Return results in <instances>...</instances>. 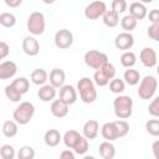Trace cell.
<instances>
[{
	"mask_svg": "<svg viewBox=\"0 0 159 159\" xmlns=\"http://www.w3.org/2000/svg\"><path fill=\"white\" fill-rule=\"evenodd\" d=\"M77 91L80 93V97L82 102L89 104L93 103L97 99V91L94 87V81H92L88 77H83L77 83Z\"/></svg>",
	"mask_w": 159,
	"mask_h": 159,
	"instance_id": "1",
	"label": "cell"
},
{
	"mask_svg": "<svg viewBox=\"0 0 159 159\" xmlns=\"http://www.w3.org/2000/svg\"><path fill=\"white\" fill-rule=\"evenodd\" d=\"M114 107V114L119 119H127L132 116L133 112V99L129 96L120 94L114 98L113 101Z\"/></svg>",
	"mask_w": 159,
	"mask_h": 159,
	"instance_id": "2",
	"label": "cell"
},
{
	"mask_svg": "<svg viewBox=\"0 0 159 159\" xmlns=\"http://www.w3.org/2000/svg\"><path fill=\"white\" fill-rule=\"evenodd\" d=\"M35 114V106L31 102H21L12 113L14 120H16L20 125L27 124Z\"/></svg>",
	"mask_w": 159,
	"mask_h": 159,
	"instance_id": "3",
	"label": "cell"
},
{
	"mask_svg": "<svg viewBox=\"0 0 159 159\" xmlns=\"http://www.w3.org/2000/svg\"><path fill=\"white\" fill-rule=\"evenodd\" d=\"M45 27H46L45 15L40 11L31 12L29 19H27V30H29V32L34 36H39V35L43 34Z\"/></svg>",
	"mask_w": 159,
	"mask_h": 159,
	"instance_id": "4",
	"label": "cell"
},
{
	"mask_svg": "<svg viewBox=\"0 0 159 159\" xmlns=\"http://www.w3.org/2000/svg\"><path fill=\"white\" fill-rule=\"evenodd\" d=\"M158 88V81L155 80V77L153 76H145L139 84L138 88V96L142 99H150Z\"/></svg>",
	"mask_w": 159,
	"mask_h": 159,
	"instance_id": "5",
	"label": "cell"
},
{
	"mask_svg": "<svg viewBox=\"0 0 159 159\" xmlns=\"http://www.w3.org/2000/svg\"><path fill=\"white\" fill-rule=\"evenodd\" d=\"M106 62H108V56L104 52L97 50H89L84 53V63L93 70L101 68Z\"/></svg>",
	"mask_w": 159,
	"mask_h": 159,
	"instance_id": "6",
	"label": "cell"
},
{
	"mask_svg": "<svg viewBox=\"0 0 159 159\" xmlns=\"http://www.w3.org/2000/svg\"><path fill=\"white\" fill-rule=\"evenodd\" d=\"M107 11V6L103 1L101 0H94L92 2H89L86 9H84V16L89 20H97L99 17H102L104 15V12Z\"/></svg>",
	"mask_w": 159,
	"mask_h": 159,
	"instance_id": "7",
	"label": "cell"
},
{
	"mask_svg": "<svg viewBox=\"0 0 159 159\" xmlns=\"http://www.w3.org/2000/svg\"><path fill=\"white\" fill-rule=\"evenodd\" d=\"M73 43V35L70 30L67 29H61L55 34V45L61 48V50H66L70 48Z\"/></svg>",
	"mask_w": 159,
	"mask_h": 159,
	"instance_id": "8",
	"label": "cell"
},
{
	"mask_svg": "<svg viewBox=\"0 0 159 159\" xmlns=\"http://www.w3.org/2000/svg\"><path fill=\"white\" fill-rule=\"evenodd\" d=\"M133 45H134V37H133V35H132L130 32H127V31L120 32V34H118V35L116 36V39H114V46H116L118 50H124V51H127V50L132 48Z\"/></svg>",
	"mask_w": 159,
	"mask_h": 159,
	"instance_id": "9",
	"label": "cell"
},
{
	"mask_svg": "<svg viewBox=\"0 0 159 159\" xmlns=\"http://www.w3.org/2000/svg\"><path fill=\"white\" fill-rule=\"evenodd\" d=\"M58 98L62 99L65 103H67L68 106L76 103L77 101V91L75 89L73 86L71 84H63L60 88V93H58Z\"/></svg>",
	"mask_w": 159,
	"mask_h": 159,
	"instance_id": "10",
	"label": "cell"
},
{
	"mask_svg": "<svg viewBox=\"0 0 159 159\" xmlns=\"http://www.w3.org/2000/svg\"><path fill=\"white\" fill-rule=\"evenodd\" d=\"M139 58H140V62L148 67V68H152V67H155L157 66V53L152 48V47H144L142 51H140V55H139Z\"/></svg>",
	"mask_w": 159,
	"mask_h": 159,
	"instance_id": "11",
	"label": "cell"
},
{
	"mask_svg": "<svg viewBox=\"0 0 159 159\" xmlns=\"http://www.w3.org/2000/svg\"><path fill=\"white\" fill-rule=\"evenodd\" d=\"M22 50L27 56H36L40 52V43L34 36H26L22 40Z\"/></svg>",
	"mask_w": 159,
	"mask_h": 159,
	"instance_id": "12",
	"label": "cell"
},
{
	"mask_svg": "<svg viewBox=\"0 0 159 159\" xmlns=\"http://www.w3.org/2000/svg\"><path fill=\"white\" fill-rule=\"evenodd\" d=\"M51 114L56 118H63L68 114V104L65 103L62 99H53L51 103Z\"/></svg>",
	"mask_w": 159,
	"mask_h": 159,
	"instance_id": "13",
	"label": "cell"
},
{
	"mask_svg": "<svg viewBox=\"0 0 159 159\" xmlns=\"http://www.w3.org/2000/svg\"><path fill=\"white\" fill-rule=\"evenodd\" d=\"M17 72V66L12 61H4L0 63V80H9Z\"/></svg>",
	"mask_w": 159,
	"mask_h": 159,
	"instance_id": "14",
	"label": "cell"
},
{
	"mask_svg": "<svg viewBox=\"0 0 159 159\" xmlns=\"http://www.w3.org/2000/svg\"><path fill=\"white\" fill-rule=\"evenodd\" d=\"M129 15H132L137 20H143L148 15L145 4L140 2V1H133L129 6Z\"/></svg>",
	"mask_w": 159,
	"mask_h": 159,
	"instance_id": "15",
	"label": "cell"
},
{
	"mask_svg": "<svg viewBox=\"0 0 159 159\" xmlns=\"http://www.w3.org/2000/svg\"><path fill=\"white\" fill-rule=\"evenodd\" d=\"M57 92H56V87H53L51 83L50 84H42L37 92L39 98L42 102H51L55 99Z\"/></svg>",
	"mask_w": 159,
	"mask_h": 159,
	"instance_id": "16",
	"label": "cell"
},
{
	"mask_svg": "<svg viewBox=\"0 0 159 159\" xmlns=\"http://www.w3.org/2000/svg\"><path fill=\"white\" fill-rule=\"evenodd\" d=\"M83 135L91 140V139H94L97 135H98V132H99V124L97 120L94 119H89L87 120L84 124H83Z\"/></svg>",
	"mask_w": 159,
	"mask_h": 159,
	"instance_id": "17",
	"label": "cell"
},
{
	"mask_svg": "<svg viewBox=\"0 0 159 159\" xmlns=\"http://www.w3.org/2000/svg\"><path fill=\"white\" fill-rule=\"evenodd\" d=\"M65 80H66V75L61 68H53L48 75L50 83L56 88H61L65 84Z\"/></svg>",
	"mask_w": 159,
	"mask_h": 159,
	"instance_id": "18",
	"label": "cell"
},
{
	"mask_svg": "<svg viewBox=\"0 0 159 159\" xmlns=\"http://www.w3.org/2000/svg\"><path fill=\"white\" fill-rule=\"evenodd\" d=\"M101 134H102V137H103L106 140H111V142L119 138L114 122L104 123V124L102 125V128H101Z\"/></svg>",
	"mask_w": 159,
	"mask_h": 159,
	"instance_id": "19",
	"label": "cell"
},
{
	"mask_svg": "<svg viewBox=\"0 0 159 159\" xmlns=\"http://www.w3.org/2000/svg\"><path fill=\"white\" fill-rule=\"evenodd\" d=\"M81 137H82V135H81L77 130L71 129V130H67V132L65 133V135H63L62 140H63L65 145H66L68 149H72V150H73V148L76 147V144L80 142Z\"/></svg>",
	"mask_w": 159,
	"mask_h": 159,
	"instance_id": "20",
	"label": "cell"
},
{
	"mask_svg": "<svg viewBox=\"0 0 159 159\" xmlns=\"http://www.w3.org/2000/svg\"><path fill=\"white\" fill-rule=\"evenodd\" d=\"M61 139H62V137L57 129H48L43 135V140L47 147H57L60 144Z\"/></svg>",
	"mask_w": 159,
	"mask_h": 159,
	"instance_id": "21",
	"label": "cell"
},
{
	"mask_svg": "<svg viewBox=\"0 0 159 159\" xmlns=\"http://www.w3.org/2000/svg\"><path fill=\"white\" fill-rule=\"evenodd\" d=\"M98 152L103 159H113L116 155V147L111 143V140H106L99 144Z\"/></svg>",
	"mask_w": 159,
	"mask_h": 159,
	"instance_id": "22",
	"label": "cell"
},
{
	"mask_svg": "<svg viewBox=\"0 0 159 159\" xmlns=\"http://www.w3.org/2000/svg\"><path fill=\"white\" fill-rule=\"evenodd\" d=\"M31 82L34 84H37V86H42L46 83V81L48 80V75L47 72L43 70V68H36L31 72Z\"/></svg>",
	"mask_w": 159,
	"mask_h": 159,
	"instance_id": "23",
	"label": "cell"
},
{
	"mask_svg": "<svg viewBox=\"0 0 159 159\" xmlns=\"http://www.w3.org/2000/svg\"><path fill=\"white\" fill-rule=\"evenodd\" d=\"M102 19H103V24L108 27H116L119 24V14L113 10H107L102 16Z\"/></svg>",
	"mask_w": 159,
	"mask_h": 159,
	"instance_id": "24",
	"label": "cell"
},
{
	"mask_svg": "<svg viewBox=\"0 0 159 159\" xmlns=\"http://www.w3.org/2000/svg\"><path fill=\"white\" fill-rule=\"evenodd\" d=\"M17 124L19 123L16 120H5L4 124H2V129H1L2 130V134L5 137H7V138L15 137L17 134V130H19Z\"/></svg>",
	"mask_w": 159,
	"mask_h": 159,
	"instance_id": "25",
	"label": "cell"
},
{
	"mask_svg": "<svg viewBox=\"0 0 159 159\" xmlns=\"http://www.w3.org/2000/svg\"><path fill=\"white\" fill-rule=\"evenodd\" d=\"M123 78H124V81H125L129 86H135V84L139 83L140 75H139V72H138L137 70H134V68L130 67V68H128V70L124 71Z\"/></svg>",
	"mask_w": 159,
	"mask_h": 159,
	"instance_id": "26",
	"label": "cell"
},
{
	"mask_svg": "<svg viewBox=\"0 0 159 159\" xmlns=\"http://www.w3.org/2000/svg\"><path fill=\"white\" fill-rule=\"evenodd\" d=\"M137 24H138V20L134 19L132 15H125L120 19V26L123 30H125L127 32H130L133 31L135 27H137Z\"/></svg>",
	"mask_w": 159,
	"mask_h": 159,
	"instance_id": "27",
	"label": "cell"
},
{
	"mask_svg": "<svg viewBox=\"0 0 159 159\" xmlns=\"http://www.w3.org/2000/svg\"><path fill=\"white\" fill-rule=\"evenodd\" d=\"M135 62H137V56H135V53L132 52V51H125V52L120 56V63H122V66L125 67V68L133 67V66L135 65Z\"/></svg>",
	"mask_w": 159,
	"mask_h": 159,
	"instance_id": "28",
	"label": "cell"
},
{
	"mask_svg": "<svg viewBox=\"0 0 159 159\" xmlns=\"http://www.w3.org/2000/svg\"><path fill=\"white\" fill-rule=\"evenodd\" d=\"M11 84H12V86H14L21 94L27 93V91H29V88H30V82H29V80L25 78V77L15 78V80L11 82Z\"/></svg>",
	"mask_w": 159,
	"mask_h": 159,
	"instance_id": "29",
	"label": "cell"
},
{
	"mask_svg": "<svg viewBox=\"0 0 159 159\" xmlns=\"http://www.w3.org/2000/svg\"><path fill=\"white\" fill-rule=\"evenodd\" d=\"M109 89H111V92H113V93H116V94H120V93L125 89V83H124L123 80L114 77V78L111 80V82H109Z\"/></svg>",
	"mask_w": 159,
	"mask_h": 159,
	"instance_id": "30",
	"label": "cell"
},
{
	"mask_svg": "<svg viewBox=\"0 0 159 159\" xmlns=\"http://www.w3.org/2000/svg\"><path fill=\"white\" fill-rule=\"evenodd\" d=\"M5 96L7 97V99H10L11 102H20L22 94L12 86V84H7L5 87Z\"/></svg>",
	"mask_w": 159,
	"mask_h": 159,
	"instance_id": "31",
	"label": "cell"
},
{
	"mask_svg": "<svg viewBox=\"0 0 159 159\" xmlns=\"http://www.w3.org/2000/svg\"><path fill=\"white\" fill-rule=\"evenodd\" d=\"M93 81H94V83H96L97 86H99V87H104V86H107V84L111 82V80L104 75V72H103L101 68L96 70V72H94V75H93Z\"/></svg>",
	"mask_w": 159,
	"mask_h": 159,
	"instance_id": "32",
	"label": "cell"
},
{
	"mask_svg": "<svg viewBox=\"0 0 159 159\" xmlns=\"http://www.w3.org/2000/svg\"><path fill=\"white\" fill-rule=\"evenodd\" d=\"M0 24L4 27H12L16 24V17L15 15L10 12H1L0 14Z\"/></svg>",
	"mask_w": 159,
	"mask_h": 159,
	"instance_id": "33",
	"label": "cell"
},
{
	"mask_svg": "<svg viewBox=\"0 0 159 159\" xmlns=\"http://www.w3.org/2000/svg\"><path fill=\"white\" fill-rule=\"evenodd\" d=\"M147 132L153 137H159V119H150L145 123Z\"/></svg>",
	"mask_w": 159,
	"mask_h": 159,
	"instance_id": "34",
	"label": "cell"
},
{
	"mask_svg": "<svg viewBox=\"0 0 159 159\" xmlns=\"http://www.w3.org/2000/svg\"><path fill=\"white\" fill-rule=\"evenodd\" d=\"M87 150H88V139H87L84 135H82L81 139H80V142H78V143L76 144V147L73 148V152H75L76 154L83 155L84 153H87Z\"/></svg>",
	"mask_w": 159,
	"mask_h": 159,
	"instance_id": "35",
	"label": "cell"
},
{
	"mask_svg": "<svg viewBox=\"0 0 159 159\" xmlns=\"http://www.w3.org/2000/svg\"><path fill=\"white\" fill-rule=\"evenodd\" d=\"M17 157H19V159H34L35 158V150L30 145H24L22 148H20Z\"/></svg>",
	"mask_w": 159,
	"mask_h": 159,
	"instance_id": "36",
	"label": "cell"
},
{
	"mask_svg": "<svg viewBox=\"0 0 159 159\" xmlns=\"http://www.w3.org/2000/svg\"><path fill=\"white\" fill-rule=\"evenodd\" d=\"M0 157L2 159H14L15 158V149L10 144H4L0 148Z\"/></svg>",
	"mask_w": 159,
	"mask_h": 159,
	"instance_id": "37",
	"label": "cell"
},
{
	"mask_svg": "<svg viewBox=\"0 0 159 159\" xmlns=\"http://www.w3.org/2000/svg\"><path fill=\"white\" fill-rule=\"evenodd\" d=\"M114 124H116V128H117V132H118V137L119 138H122V137H124V135L128 134V132H129V124L124 119L116 120Z\"/></svg>",
	"mask_w": 159,
	"mask_h": 159,
	"instance_id": "38",
	"label": "cell"
},
{
	"mask_svg": "<svg viewBox=\"0 0 159 159\" xmlns=\"http://www.w3.org/2000/svg\"><path fill=\"white\" fill-rule=\"evenodd\" d=\"M128 5H127V1L125 0H113L112 1V10L118 12V14H122L127 10Z\"/></svg>",
	"mask_w": 159,
	"mask_h": 159,
	"instance_id": "39",
	"label": "cell"
},
{
	"mask_svg": "<svg viewBox=\"0 0 159 159\" xmlns=\"http://www.w3.org/2000/svg\"><path fill=\"white\" fill-rule=\"evenodd\" d=\"M101 70L104 72V75H106L109 80H113V78L116 77V67H114L111 62H106V63L101 67Z\"/></svg>",
	"mask_w": 159,
	"mask_h": 159,
	"instance_id": "40",
	"label": "cell"
},
{
	"mask_svg": "<svg viewBox=\"0 0 159 159\" xmlns=\"http://www.w3.org/2000/svg\"><path fill=\"white\" fill-rule=\"evenodd\" d=\"M148 112L153 117H159V96L150 102V104L148 106Z\"/></svg>",
	"mask_w": 159,
	"mask_h": 159,
	"instance_id": "41",
	"label": "cell"
},
{
	"mask_svg": "<svg viewBox=\"0 0 159 159\" xmlns=\"http://www.w3.org/2000/svg\"><path fill=\"white\" fill-rule=\"evenodd\" d=\"M148 36L152 40L158 41V39H159V24H152L148 27Z\"/></svg>",
	"mask_w": 159,
	"mask_h": 159,
	"instance_id": "42",
	"label": "cell"
},
{
	"mask_svg": "<svg viewBox=\"0 0 159 159\" xmlns=\"http://www.w3.org/2000/svg\"><path fill=\"white\" fill-rule=\"evenodd\" d=\"M149 21L152 24H159V9H153L148 14Z\"/></svg>",
	"mask_w": 159,
	"mask_h": 159,
	"instance_id": "43",
	"label": "cell"
},
{
	"mask_svg": "<svg viewBox=\"0 0 159 159\" xmlns=\"http://www.w3.org/2000/svg\"><path fill=\"white\" fill-rule=\"evenodd\" d=\"M10 52V46L5 42V41H1L0 42V58H5Z\"/></svg>",
	"mask_w": 159,
	"mask_h": 159,
	"instance_id": "44",
	"label": "cell"
},
{
	"mask_svg": "<svg viewBox=\"0 0 159 159\" xmlns=\"http://www.w3.org/2000/svg\"><path fill=\"white\" fill-rule=\"evenodd\" d=\"M60 158L61 159H75V152H72L71 149L63 150V152H61Z\"/></svg>",
	"mask_w": 159,
	"mask_h": 159,
	"instance_id": "45",
	"label": "cell"
},
{
	"mask_svg": "<svg viewBox=\"0 0 159 159\" xmlns=\"http://www.w3.org/2000/svg\"><path fill=\"white\" fill-rule=\"evenodd\" d=\"M152 152H153L154 158L155 159H159V140H155L152 144Z\"/></svg>",
	"mask_w": 159,
	"mask_h": 159,
	"instance_id": "46",
	"label": "cell"
},
{
	"mask_svg": "<svg viewBox=\"0 0 159 159\" xmlns=\"http://www.w3.org/2000/svg\"><path fill=\"white\" fill-rule=\"evenodd\" d=\"M4 1H5V4H6L9 7H17V6H20L21 2H22V0H4Z\"/></svg>",
	"mask_w": 159,
	"mask_h": 159,
	"instance_id": "47",
	"label": "cell"
},
{
	"mask_svg": "<svg viewBox=\"0 0 159 159\" xmlns=\"http://www.w3.org/2000/svg\"><path fill=\"white\" fill-rule=\"evenodd\" d=\"M42 1H43L45 4H47V5H50V4H53L56 0H42Z\"/></svg>",
	"mask_w": 159,
	"mask_h": 159,
	"instance_id": "48",
	"label": "cell"
},
{
	"mask_svg": "<svg viewBox=\"0 0 159 159\" xmlns=\"http://www.w3.org/2000/svg\"><path fill=\"white\" fill-rule=\"evenodd\" d=\"M140 2H143V4H150V2H153V0H139Z\"/></svg>",
	"mask_w": 159,
	"mask_h": 159,
	"instance_id": "49",
	"label": "cell"
},
{
	"mask_svg": "<svg viewBox=\"0 0 159 159\" xmlns=\"http://www.w3.org/2000/svg\"><path fill=\"white\" fill-rule=\"evenodd\" d=\"M157 73H158V76H159V66L157 67Z\"/></svg>",
	"mask_w": 159,
	"mask_h": 159,
	"instance_id": "50",
	"label": "cell"
},
{
	"mask_svg": "<svg viewBox=\"0 0 159 159\" xmlns=\"http://www.w3.org/2000/svg\"><path fill=\"white\" fill-rule=\"evenodd\" d=\"M157 42H159V39H158V41H157Z\"/></svg>",
	"mask_w": 159,
	"mask_h": 159,
	"instance_id": "51",
	"label": "cell"
}]
</instances>
